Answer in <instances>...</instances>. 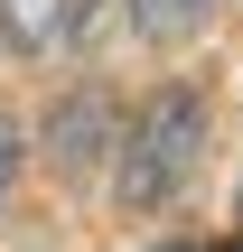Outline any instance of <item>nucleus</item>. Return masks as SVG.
Here are the masks:
<instances>
[{"mask_svg":"<svg viewBox=\"0 0 243 252\" xmlns=\"http://www.w3.org/2000/svg\"><path fill=\"white\" fill-rule=\"evenodd\" d=\"M197 150H206V103H197V94H150L140 122L122 131V206H131V215H159V206L187 187Z\"/></svg>","mask_w":243,"mask_h":252,"instance_id":"nucleus-1","label":"nucleus"},{"mask_svg":"<svg viewBox=\"0 0 243 252\" xmlns=\"http://www.w3.org/2000/svg\"><path fill=\"white\" fill-rule=\"evenodd\" d=\"M103 131H112V103L84 84V94H66V103L47 112V159H56L66 178H75V168H94V159H103Z\"/></svg>","mask_w":243,"mask_h":252,"instance_id":"nucleus-2","label":"nucleus"},{"mask_svg":"<svg viewBox=\"0 0 243 252\" xmlns=\"http://www.w3.org/2000/svg\"><path fill=\"white\" fill-rule=\"evenodd\" d=\"M84 19V0H0V28H9V47H28V56H47L66 28Z\"/></svg>","mask_w":243,"mask_h":252,"instance_id":"nucleus-3","label":"nucleus"},{"mask_svg":"<svg viewBox=\"0 0 243 252\" xmlns=\"http://www.w3.org/2000/svg\"><path fill=\"white\" fill-rule=\"evenodd\" d=\"M131 19H140L150 37H169V28H187V19H197V0H131Z\"/></svg>","mask_w":243,"mask_h":252,"instance_id":"nucleus-4","label":"nucleus"},{"mask_svg":"<svg viewBox=\"0 0 243 252\" xmlns=\"http://www.w3.org/2000/svg\"><path fill=\"white\" fill-rule=\"evenodd\" d=\"M9 178H19V131L0 122V196H9Z\"/></svg>","mask_w":243,"mask_h":252,"instance_id":"nucleus-5","label":"nucleus"},{"mask_svg":"<svg viewBox=\"0 0 243 252\" xmlns=\"http://www.w3.org/2000/svg\"><path fill=\"white\" fill-rule=\"evenodd\" d=\"M234 206H243V196H234Z\"/></svg>","mask_w":243,"mask_h":252,"instance_id":"nucleus-6","label":"nucleus"}]
</instances>
